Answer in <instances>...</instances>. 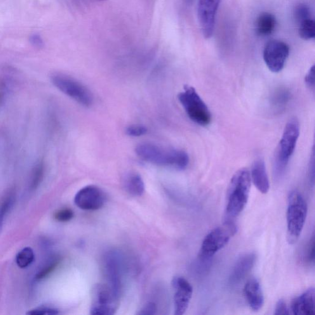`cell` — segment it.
Segmentation results:
<instances>
[{"label": "cell", "mask_w": 315, "mask_h": 315, "mask_svg": "<svg viewBox=\"0 0 315 315\" xmlns=\"http://www.w3.org/2000/svg\"><path fill=\"white\" fill-rule=\"evenodd\" d=\"M136 152L141 159L157 166L183 170L189 164V155L183 150L166 149L154 143H140Z\"/></svg>", "instance_id": "cell-1"}, {"label": "cell", "mask_w": 315, "mask_h": 315, "mask_svg": "<svg viewBox=\"0 0 315 315\" xmlns=\"http://www.w3.org/2000/svg\"><path fill=\"white\" fill-rule=\"evenodd\" d=\"M251 186L250 173L242 168L235 173L230 180L227 195L226 213L228 218L233 219L243 212L248 203Z\"/></svg>", "instance_id": "cell-2"}, {"label": "cell", "mask_w": 315, "mask_h": 315, "mask_svg": "<svg viewBox=\"0 0 315 315\" xmlns=\"http://www.w3.org/2000/svg\"><path fill=\"white\" fill-rule=\"evenodd\" d=\"M308 213L306 201L300 193L291 192L287 208V240L290 244L297 243L304 229Z\"/></svg>", "instance_id": "cell-3"}, {"label": "cell", "mask_w": 315, "mask_h": 315, "mask_svg": "<svg viewBox=\"0 0 315 315\" xmlns=\"http://www.w3.org/2000/svg\"><path fill=\"white\" fill-rule=\"evenodd\" d=\"M299 135V123L294 118L286 124L276 149L274 163L275 176L276 178L281 177L285 172L290 158L295 152Z\"/></svg>", "instance_id": "cell-4"}, {"label": "cell", "mask_w": 315, "mask_h": 315, "mask_svg": "<svg viewBox=\"0 0 315 315\" xmlns=\"http://www.w3.org/2000/svg\"><path fill=\"white\" fill-rule=\"evenodd\" d=\"M178 98L193 121L203 126L210 124L212 119L210 110L194 87L185 86L178 95Z\"/></svg>", "instance_id": "cell-5"}, {"label": "cell", "mask_w": 315, "mask_h": 315, "mask_svg": "<svg viewBox=\"0 0 315 315\" xmlns=\"http://www.w3.org/2000/svg\"><path fill=\"white\" fill-rule=\"evenodd\" d=\"M236 232V225L231 220L211 230L202 242L199 257L206 260L213 257L229 243Z\"/></svg>", "instance_id": "cell-6"}, {"label": "cell", "mask_w": 315, "mask_h": 315, "mask_svg": "<svg viewBox=\"0 0 315 315\" xmlns=\"http://www.w3.org/2000/svg\"><path fill=\"white\" fill-rule=\"evenodd\" d=\"M51 82L59 90L79 104L86 107L93 105L94 98L91 91L74 78L65 74H55L51 76Z\"/></svg>", "instance_id": "cell-7"}, {"label": "cell", "mask_w": 315, "mask_h": 315, "mask_svg": "<svg viewBox=\"0 0 315 315\" xmlns=\"http://www.w3.org/2000/svg\"><path fill=\"white\" fill-rule=\"evenodd\" d=\"M119 295L109 284H98L92 291L90 314L110 315L115 314L118 305Z\"/></svg>", "instance_id": "cell-8"}, {"label": "cell", "mask_w": 315, "mask_h": 315, "mask_svg": "<svg viewBox=\"0 0 315 315\" xmlns=\"http://www.w3.org/2000/svg\"><path fill=\"white\" fill-rule=\"evenodd\" d=\"M290 47L284 42L271 40L265 45L263 58L270 71L278 73L283 69L290 55Z\"/></svg>", "instance_id": "cell-9"}, {"label": "cell", "mask_w": 315, "mask_h": 315, "mask_svg": "<svg viewBox=\"0 0 315 315\" xmlns=\"http://www.w3.org/2000/svg\"><path fill=\"white\" fill-rule=\"evenodd\" d=\"M220 0H198L197 11L202 34L209 39L215 31L216 16Z\"/></svg>", "instance_id": "cell-10"}, {"label": "cell", "mask_w": 315, "mask_h": 315, "mask_svg": "<svg viewBox=\"0 0 315 315\" xmlns=\"http://www.w3.org/2000/svg\"><path fill=\"white\" fill-rule=\"evenodd\" d=\"M105 197L102 190L95 185H88L79 190L75 195L74 202L79 209L96 211L105 203Z\"/></svg>", "instance_id": "cell-11"}, {"label": "cell", "mask_w": 315, "mask_h": 315, "mask_svg": "<svg viewBox=\"0 0 315 315\" xmlns=\"http://www.w3.org/2000/svg\"><path fill=\"white\" fill-rule=\"evenodd\" d=\"M172 285L175 290V314L182 315L189 308L193 295V287L186 279L180 276L173 278Z\"/></svg>", "instance_id": "cell-12"}, {"label": "cell", "mask_w": 315, "mask_h": 315, "mask_svg": "<svg viewBox=\"0 0 315 315\" xmlns=\"http://www.w3.org/2000/svg\"><path fill=\"white\" fill-rule=\"evenodd\" d=\"M105 268L109 285L119 295L121 287V269L119 258L117 254H108L105 257Z\"/></svg>", "instance_id": "cell-13"}, {"label": "cell", "mask_w": 315, "mask_h": 315, "mask_svg": "<svg viewBox=\"0 0 315 315\" xmlns=\"http://www.w3.org/2000/svg\"><path fill=\"white\" fill-rule=\"evenodd\" d=\"M256 255L255 253H247L241 256L236 261L230 276V283L237 284L243 280L255 266Z\"/></svg>", "instance_id": "cell-14"}, {"label": "cell", "mask_w": 315, "mask_h": 315, "mask_svg": "<svg viewBox=\"0 0 315 315\" xmlns=\"http://www.w3.org/2000/svg\"><path fill=\"white\" fill-rule=\"evenodd\" d=\"M244 295L249 306L254 311H258L264 304V296L262 287L257 279H249L244 287Z\"/></svg>", "instance_id": "cell-15"}, {"label": "cell", "mask_w": 315, "mask_h": 315, "mask_svg": "<svg viewBox=\"0 0 315 315\" xmlns=\"http://www.w3.org/2000/svg\"><path fill=\"white\" fill-rule=\"evenodd\" d=\"M291 310L295 315H310L315 314V291L310 288L293 301Z\"/></svg>", "instance_id": "cell-16"}, {"label": "cell", "mask_w": 315, "mask_h": 315, "mask_svg": "<svg viewBox=\"0 0 315 315\" xmlns=\"http://www.w3.org/2000/svg\"><path fill=\"white\" fill-rule=\"evenodd\" d=\"M251 178L254 185L261 194H267L270 190V182L266 167L262 159H256L251 169Z\"/></svg>", "instance_id": "cell-17"}, {"label": "cell", "mask_w": 315, "mask_h": 315, "mask_svg": "<svg viewBox=\"0 0 315 315\" xmlns=\"http://www.w3.org/2000/svg\"><path fill=\"white\" fill-rule=\"evenodd\" d=\"M276 19L274 15L267 12L262 13L256 21V33L258 36H269L276 29Z\"/></svg>", "instance_id": "cell-18"}, {"label": "cell", "mask_w": 315, "mask_h": 315, "mask_svg": "<svg viewBox=\"0 0 315 315\" xmlns=\"http://www.w3.org/2000/svg\"><path fill=\"white\" fill-rule=\"evenodd\" d=\"M124 185L127 192L134 197L142 196L145 191L144 182L138 174L131 173L126 176Z\"/></svg>", "instance_id": "cell-19"}, {"label": "cell", "mask_w": 315, "mask_h": 315, "mask_svg": "<svg viewBox=\"0 0 315 315\" xmlns=\"http://www.w3.org/2000/svg\"><path fill=\"white\" fill-rule=\"evenodd\" d=\"M35 260L34 251L30 247H26L16 256V262L20 269H25L34 262Z\"/></svg>", "instance_id": "cell-20"}, {"label": "cell", "mask_w": 315, "mask_h": 315, "mask_svg": "<svg viewBox=\"0 0 315 315\" xmlns=\"http://www.w3.org/2000/svg\"><path fill=\"white\" fill-rule=\"evenodd\" d=\"M299 29H298V35L301 39L304 40H310L315 39V23L312 19H308L301 22Z\"/></svg>", "instance_id": "cell-21"}, {"label": "cell", "mask_w": 315, "mask_h": 315, "mask_svg": "<svg viewBox=\"0 0 315 315\" xmlns=\"http://www.w3.org/2000/svg\"><path fill=\"white\" fill-rule=\"evenodd\" d=\"M15 194L13 192H11L6 195L5 198L1 202V205H0V233L3 229L4 218L9 211L11 210L14 203H15Z\"/></svg>", "instance_id": "cell-22"}, {"label": "cell", "mask_w": 315, "mask_h": 315, "mask_svg": "<svg viewBox=\"0 0 315 315\" xmlns=\"http://www.w3.org/2000/svg\"><path fill=\"white\" fill-rule=\"evenodd\" d=\"M44 175V166L43 161L39 162L33 169L30 188L32 190H35L40 185L43 179Z\"/></svg>", "instance_id": "cell-23"}, {"label": "cell", "mask_w": 315, "mask_h": 315, "mask_svg": "<svg viewBox=\"0 0 315 315\" xmlns=\"http://www.w3.org/2000/svg\"><path fill=\"white\" fill-rule=\"evenodd\" d=\"M59 262L60 258L58 257H55L51 258V259L41 268V269L39 270V272L37 273L35 279H37V280H41V279L45 278L46 277L48 276L49 275H50L51 273L56 269V268L58 267Z\"/></svg>", "instance_id": "cell-24"}, {"label": "cell", "mask_w": 315, "mask_h": 315, "mask_svg": "<svg viewBox=\"0 0 315 315\" xmlns=\"http://www.w3.org/2000/svg\"><path fill=\"white\" fill-rule=\"evenodd\" d=\"M294 15L295 20L298 23H300L305 20L310 19L311 16V11L309 6L304 3H300L295 6Z\"/></svg>", "instance_id": "cell-25"}, {"label": "cell", "mask_w": 315, "mask_h": 315, "mask_svg": "<svg viewBox=\"0 0 315 315\" xmlns=\"http://www.w3.org/2000/svg\"><path fill=\"white\" fill-rule=\"evenodd\" d=\"M147 131L146 127L140 124H135L128 127L126 128V133L131 137H140L147 134Z\"/></svg>", "instance_id": "cell-26"}, {"label": "cell", "mask_w": 315, "mask_h": 315, "mask_svg": "<svg viewBox=\"0 0 315 315\" xmlns=\"http://www.w3.org/2000/svg\"><path fill=\"white\" fill-rule=\"evenodd\" d=\"M74 216V213L71 209L65 208L57 211L55 213V218L59 222H66L72 220Z\"/></svg>", "instance_id": "cell-27"}, {"label": "cell", "mask_w": 315, "mask_h": 315, "mask_svg": "<svg viewBox=\"0 0 315 315\" xmlns=\"http://www.w3.org/2000/svg\"><path fill=\"white\" fill-rule=\"evenodd\" d=\"M9 82L6 78H0V108L4 105L9 93Z\"/></svg>", "instance_id": "cell-28"}, {"label": "cell", "mask_w": 315, "mask_h": 315, "mask_svg": "<svg viewBox=\"0 0 315 315\" xmlns=\"http://www.w3.org/2000/svg\"><path fill=\"white\" fill-rule=\"evenodd\" d=\"M59 310L54 308L48 307H39L36 309L29 310L27 313L29 315H56L59 314Z\"/></svg>", "instance_id": "cell-29"}, {"label": "cell", "mask_w": 315, "mask_h": 315, "mask_svg": "<svg viewBox=\"0 0 315 315\" xmlns=\"http://www.w3.org/2000/svg\"><path fill=\"white\" fill-rule=\"evenodd\" d=\"M290 312L289 310L286 303L283 300H279L275 307L274 315H290Z\"/></svg>", "instance_id": "cell-30"}, {"label": "cell", "mask_w": 315, "mask_h": 315, "mask_svg": "<svg viewBox=\"0 0 315 315\" xmlns=\"http://www.w3.org/2000/svg\"><path fill=\"white\" fill-rule=\"evenodd\" d=\"M157 308L156 305L153 302L148 303L142 309L139 310L138 315H151L156 314Z\"/></svg>", "instance_id": "cell-31"}, {"label": "cell", "mask_w": 315, "mask_h": 315, "mask_svg": "<svg viewBox=\"0 0 315 315\" xmlns=\"http://www.w3.org/2000/svg\"><path fill=\"white\" fill-rule=\"evenodd\" d=\"M305 82L307 86L311 89L315 88V65L310 68L306 76L305 77Z\"/></svg>", "instance_id": "cell-32"}, {"label": "cell", "mask_w": 315, "mask_h": 315, "mask_svg": "<svg viewBox=\"0 0 315 315\" xmlns=\"http://www.w3.org/2000/svg\"><path fill=\"white\" fill-rule=\"evenodd\" d=\"M30 42L31 43L37 48H41L43 46V41L40 35L34 34L32 35L30 37Z\"/></svg>", "instance_id": "cell-33"}, {"label": "cell", "mask_w": 315, "mask_h": 315, "mask_svg": "<svg viewBox=\"0 0 315 315\" xmlns=\"http://www.w3.org/2000/svg\"><path fill=\"white\" fill-rule=\"evenodd\" d=\"M307 258L309 262H314V236H313L308 248Z\"/></svg>", "instance_id": "cell-34"}]
</instances>
